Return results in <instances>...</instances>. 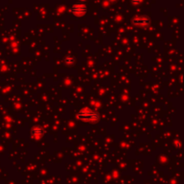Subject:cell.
I'll return each mask as SVG.
<instances>
[{
  "label": "cell",
  "instance_id": "277c9868",
  "mask_svg": "<svg viewBox=\"0 0 184 184\" xmlns=\"http://www.w3.org/2000/svg\"><path fill=\"white\" fill-rule=\"evenodd\" d=\"M32 133H33V134H34V135L42 134V129H40V130H39V131H38V130H37V129H36V128H34V129H33V130H32Z\"/></svg>",
  "mask_w": 184,
  "mask_h": 184
},
{
  "label": "cell",
  "instance_id": "6da1fadb",
  "mask_svg": "<svg viewBox=\"0 0 184 184\" xmlns=\"http://www.w3.org/2000/svg\"><path fill=\"white\" fill-rule=\"evenodd\" d=\"M78 119L83 120V121H96L99 118V115L95 112H91V111H87V112H80L77 116Z\"/></svg>",
  "mask_w": 184,
  "mask_h": 184
},
{
  "label": "cell",
  "instance_id": "7a4b0ae2",
  "mask_svg": "<svg viewBox=\"0 0 184 184\" xmlns=\"http://www.w3.org/2000/svg\"><path fill=\"white\" fill-rule=\"evenodd\" d=\"M71 12L76 15H78V16L83 15L86 12V7L83 3H77L71 7Z\"/></svg>",
  "mask_w": 184,
  "mask_h": 184
},
{
  "label": "cell",
  "instance_id": "5b68a950",
  "mask_svg": "<svg viewBox=\"0 0 184 184\" xmlns=\"http://www.w3.org/2000/svg\"></svg>",
  "mask_w": 184,
  "mask_h": 184
},
{
  "label": "cell",
  "instance_id": "3957f363",
  "mask_svg": "<svg viewBox=\"0 0 184 184\" xmlns=\"http://www.w3.org/2000/svg\"><path fill=\"white\" fill-rule=\"evenodd\" d=\"M149 22V20L146 17H142V18H137L134 20V23L136 24H147Z\"/></svg>",
  "mask_w": 184,
  "mask_h": 184
}]
</instances>
